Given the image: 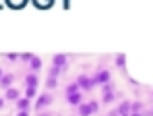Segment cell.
Masks as SVG:
<instances>
[{
  "instance_id": "9a60e30c",
  "label": "cell",
  "mask_w": 153,
  "mask_h": 116,
  "mask_svg": "<svg viewBox=\"0 0 153 116\" xmlns=\"http://www.w3.org/2000/svg\"><path fill=\"white\" fill-rule=\"evenodd\" d=\"M54 87H56V78L49 75V78H47V89H54Z\"/></svg>"
},
{
  "instance_id": "8fae6325",
  "label": "cell",
  "mask_w": 153,
  "mask_h": 116,
  "mask_svg": "<svg viewBox=\"0 0 153 116\" xmlns=\"http://www.w3.org/2000/svg\"><path fill=\"white\" fill-rule=\"evenodd\" d=\"M25 85L27 87H37L39 85V78L35 74H27L25 75Z\"/></svg>"
},
{
  "instance_id": "5bb4252c",
  "label": "cell",
  "mask_w": 153,
  "mask_h": 116,
  "mask_svg": "<svg viewBox=\"0 0 153 116\" xmlns=\"http://www.w3.org/2000/svg\"><path fill=\"white\" fill-rule=\"evenodd\" d=\"M35 95H37V87H27L25 89V97L27 99H33Z\"/></svg>"
},
{
  "instance_id": "3957f363",
  "label": "cell",
  "mask_w": 153,
  "mask_h": 116,
  "mask_svg": "<svg viewBox=\"0 0 153 116\" xmlns=\"http://www.w3.org/2000/svg\"><path fill=\"white\" fill-rule=\"evenodd\" d=\"M78 85L82 87V89L89 91L91 87L95 85V81H93V78H89V75H78Z\"/></svg>"
},
{
  "instance_id": "2e32d148",
  "label": "cell",
  "mask_w": 153,
  "mask_h": 116,
  "mask_svg": "<svg viewBox=\"0 0 153 116\" xmlns=\"http://www.w3.org/2000/svg\"><path fill=\"white\" fill-rule=\"evenodd\" d=\"M124 62H126V56H124V54H118V56H116V64H118L122 70H124Z\"/></svg>"
},
{
  "instance_id": "4fadbf2b",
  "label": "cell",
  "mask_w": 153,
  "mask_h": 116,
  "mask_svg": "<svg viewBox=\"0 0 153 116\" xmlns=\"http://www.w3.org/2000/svg\"><path fill=\"white\" fill-rule=\"evenodd\" d=\"M114 101V91H103V103H112Z\"/></svg>"
},
{
  "instance_id": "7a4b0ae2",
  "label": "cell",
  "mask_w": 153,
  "mask_h": 116,
  "mask_svg": "<svg viewBox=\"0 0 153 116\" xmlns=\"http://www.w3.org/2000/svg\"><path fill=\"white\" fill-rule=\"evenodd\" d=\"M51 103H52V95H51V93H45V95H41V97H39V101L35 103L33 109H35V110H43V106L51 105Z\"/></svg>"
},
{
  "instance_id": "ac0fdd59",
  "label": "cell",
  "mask_w": 153,
  "mask_h": 116,
  "mask_svg": "<svg viewBox=\"0 0 153 116\" xmlns=\"http://www.w3.org/2000/svg\"><path fill=\"white\" fill-rule=\"evenodd\" d=\"M0 78H2V70H0Z\"/></svg>"
},
{
  "instance_id": "52a82bcc",
  "label": "cell",
  "mask_w": 153,
  "mask_h": 116,
  "mask_svg": "<svg viewBox=\"0 0 153 116\" xmlns=\"http://www.w3.org/2000/svg\"><path fill=\"white\" fill-rule=\"evenodd\" d=\"M27 62H29V70H31V72H39V70H41V66H43L41 58H39V56H33V54L29 56V60H27Z\"/></svg>"
},
{
  "instance_id": "e0dca14e",
  "label": "cell",
  "mask_w": 153,
  "mask_h": 116,
  "mask_svg": "<svg viewBox=\"0 0 153 116\" xmlns=\"http://www.w3.org/2000/svg\"><path fill=\"white\" fill-rule=\"evenodd\" d=\"M2 106H4V99H0V109H2Z\"/></svg>"
},
{
  "instance_id": "277c9868",
  "label": "cell",
  "mask_w": 153,
  "mask_h": 116,
  "mask_svg": "<svg viewBox=\"0 0 153 116\" xmlns=\"http://www.w3.org/2000/svg\"><path fill=\"white\" fill-rule=\"evenodd\" d=\"M52 64H54V66H58L60 70L64 72L68 68V56H66V54H56V56L52 58Z\"/></svg>"
},
{
  "instance_id": "30bf717a",
  "label": "cell",
  "mask_w": 153,
  "mask_h": 116,
  "mask_svg": "<svg viewBox=\"0 0 153 116\" xmlns=\"http://www.w3.org/2000/svg\"><path fill=\"white\" fill-rule=\"evenodd\" d=\"M128 112H132V105L130 103H122L116 110H112V114H128Z\"/></svg>"
},
{
  "instance_id": "ffe728a7",
  "label": "cell",
  "mask_w": 153,
  "mask_h": 116,
  "mask_svg": "<svg viewBox=\"0 0 153 116\" xmlns=\"http://www.w3.org/2000/svg\"><path fill=\"white\" fill-rule=\"evenodd\" d=\"M151 95H153V93H151Z\"/></svg>"
},
{
  "instance_id": "d6986e66",
  "label": "cell",
  "mask_w": 153,
  "mask_h": 116,
  "mask_svg": "<svg viewBox=\"0 0 153 116\" xmlns=\"http://www.w3.org/2000/svg\"><path fill=\"white\" fill-rule=\"evenodd\" d=\"M151 112H153V109H151Z\"/></svg>"
},
{
  "instance_id": "9c48e42d",
  "label": "cell",
  "mask_w": 153,
  "mask_h": 116,
  "mask_svg": "<svg viewBox=\"0 0 153 116\" xmlns=\"http://www.w3.org/2000/svg\"><path fill=\"white\" fill-rule=\"evenodd\" d=\"M29 103H31V99H27V97L18 99V109L22 110V114H25V112H27V109H29Z\"/></svg>"
},
{
  "instance_id": "5b68a950",
  "label": "cell",
  "mask_w": 153,
  "mask_h": 116,
  "mask_svg": "<svg viewBox=\"0 0 153 116\" xmlns=\"http://www.w3.org/2000/svg\"><path fill=\"white\" fill-rule=\"evenodd\" d=\"M66 101H68V105H72V106L79 105V103H82V93H79V89L68 93V95H66Z\"/></svg>"
},
{
  "instance_id": "ba28073f",
  "label": "cell",
  "mask_w": 153,
  "mask_h": 116,
  "mask_svg": "<svg viewBox=\"0 0 153 116\" xmlns=\"http://www.w3.org/2000/svg\"><path fill=\"white\" fill-rule=\"evenodd\" d=\"M12 81H14V75L12 74H8V75L2 74V78H0V87H2V89H8V87H12Z\"/></svg>"
},
{
  "instance_id": "7c38bea8",
  "label": "cell",
  "mask_w": 153,
  "mask_h": 116,
  "mask_svg": "<svg viewBox=\"0 0 153 116\" xmlns=\"http://www.w3.org/2000/svg\"><path fill=\"white\" fill-rule=\"evenodd\" d=\"M6 99H10V101H18V99H19V91L8 87V89H6Z\"/></svg>"
},
{
  "instance_id": "8992f818",
  "label": "cell",
  "mask_w": 153,
  "mask_h": 116,
  "mask_svg": "<svg viewBox=\"0 0 153 116\" xmlns=\"http://www.w3.org/2000/svg\"><path fill=\"white\" fill-rule=\"evenodd\" d=\"M108 79H111L108 70H99L97 74L93 75V81H95V83H105V81H108Z\"/></svg>"
},
{
  "instance_id": "6da1fadb",
  "label": "cell",
  "mask_w": 153,
  "mask_h": 116,
  "mask_svg": "<svg viewBox=\"0 0 153 116\" xmlns=\"http://www.w3.org/2000/svg\"><path fill=\"white\" fill-rule=\"evenodd\" d=\"M99 110V105L95 101H91L89 105H78V112L82 114H91V112H97Z\"/></svg>"
}]
</instances>
